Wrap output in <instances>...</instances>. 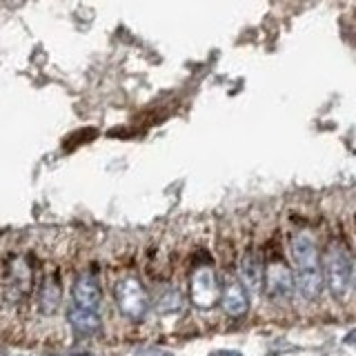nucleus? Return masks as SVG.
Here are the masks:
<instances>
[{"label":"nucleus","instance_id":"nucleus-1","mask_svg":"<svg viewBox=\"0 0 356 356\" xmlns=\"http://www.w3.org/2000/svg\"><path fill=\"white\" fill-rule=\"evenodd\" d=\"M292 259L298 294L305 300L318 298L323 285H325V276H323V263L316 241L309 232H296L292 236Z\"/></svg>","mask_w":356,"mask_h":356},{"label":"nucleus","instance_id":"nucleus-2","mask_svg":"<svg viewBox=\"0 0 356 356\" xmlns=\"http://www.w3.org/2000/svg\"><path fill=\"white\" fill-rule=\"evenodd\" d=\"M352 270L354 265L350 261L348 252L343 245L332 243L330 250L325 252V261H323V276H325V285L330 289V294L341 300L352 285Z\"/></svg>","mask_w":356,"mask_h":356},{"label":"nucleus","instance_id":"nucleus-3","mask_svg":"<svg viewBox=\"0 0 356 356\" xmlns=\"http://www.w3.org/2000/svg\"><path fill=\"white\" fill-rule=\"evenodd\" d=\"M114 296H116V305L120 309V314L129 318V321H143L145 314H147V294H145V287L140 285L138 278H122L118 281L116 289H114Z\"/></svg>","mask_w":356,"mask_h":356},{"label":"nucleus","instance_id":"nucleus-4","mask_svg":"<svg viewBox=\"0 0 356 356\" xmlns=\"http://www.w3.org/2000/svg\"><path fill=\"white\" fill-rule=\"evenodd\" d=\"M189 300L198 309H211L220 303V287L216 281V274L209 267H198L189 281Z\"/></svg>","mask_w":356,"mask_h":356},{"label":"nucleus","instance_id":"nucleus-5","mask_svg":"<svg viewBox=\"0 0 356 356\" xmlns=\"http://www.w3.org/2000/svg\"><path fill=\"white\" fill-rule=\"evenodd\" d=\"M263 287H265L267 298H272V300H287L292 296L296 281L285 261H270L265 265Z\"/></svg>","mask_w":356,"mask_h":356},{"label":"nucleus","instance_id":"nucleus-6","mask_svg":"<svg viewBox=\"0 0 356 356\" xmlns=\"http://www.w3.org/2000/svg\"><path fill=\"white\" fill-rule=\"evenodd\" d=\"M220 307L229 318H243L250 309V292L241 281H227L220 289Z\"/></svg>","mask_w":356,"mask_h":356},{"label":"nucleus","instance_id":"nucleus-7","mask_svg":"<svg viewBox=\"0 0 356 356\" xmlns=\"http://www.w3.org/2000/svg\"><path fill=\"white\" fill-rule=\"evenodd\" d=\"M74 305L85 307V309H98L100 300H103V292L92 274H81L74 283Z\"/></svg>","mask_w":356,"mask_h":356},{"label":"nucleus","instance_id":"nucleus-8","mask_svg":"<svg viewBox=\"0 0 356 356\" xmlns=\"http://www.w3.org/2000/svg\"><path fill=\"white\" fill-rule=\"evenodd\" d=\"M238 274H241V283L248 287L250 294H256L259 289L263 287V278H265V267L261 265V259L256 254H245L241 267H238Z\"/></svg>","mask_w":356,"mask_h":356},{"label":"nucleus","instance_id":"nucleus-9","mask_svg":"<svg viewBox=\"0 0 356 356\" xmlns=\"http://www.w3.org/2000/svg\"><path fill=\"white\" fill-rule=\"evenodd\" d=\"M67 321L76 334H83V337H92L100 330V316L96 309H85V307H78L72 305L70 312H67Z\"/></svg>","mask_w":356,"mask_h":356},{"label":"nucleus","instance_id":"nucleus-10","mask_svg":"<svg viewBox=\"0 0 356 356\" xmlns=\"http://www.w3.org/2000/svg\"><path fill=\"white\" fill-rule=\"evenodd\" d=\"M60 298H63V289L60 281L56 276H47L40 285V294H38V309L44 316L56 314V309L60 307Z\"/></svg>","mask_w":356,"mask_h":356},{"label":"nucleus","instance_id":"nucleus-11","mask_svg":"<svg viewBox=\"0 0 356 356\" xmlns=\"http://www.w3.org/2000/svg\"><path fill=\"white\" fill-rule=\"evenodd\" d=\"M183 305V298L181 294L176 292V289H170V292H165L161 298H159V312L163 314H170V312H178Z\"/></svg>","mask_w":356,"mask_h":356},{"label":"nucleus","instance_id":"nucleus-12","mask_svg":"<svg viewBox=\"0 0 356 356\" xmlns=\"http://www.w3.org/2000/svg\"><path fill=\"white\" fill-rule=\"evenodd\" d=\"M136 356H172L170 352H163L159 348H147V350H138Z\"/></svg>","mask_w":356,"mask_h":356},{"label":"nucleus","instance_id":"nucleus-13","mask_svg":"<svg viewBox=\"0 0 356 356\" xmlns=\"http://www.w3.org/2000/svg\"><path fill=\"white\" fill-rule=\"evenodd\" d=\"M211 356H243L241 352H232V350H220V352H214Z\"/></svg>","mask_w":356,"mask_h":356},{"label":"nucleus","instance_id":"nucleus-14","mask_svg":"<svg viewBox=\"0 0 356 356\" xmlns=\"http://www.w3.org/2000/svg\"><path fill=\"white\" fill-rule=\"evenodd\" d=\"M352 285L356 287V265H354V270H352Z\"/></svg>","mask_w":356,"mask_h":356}]
</instances>
